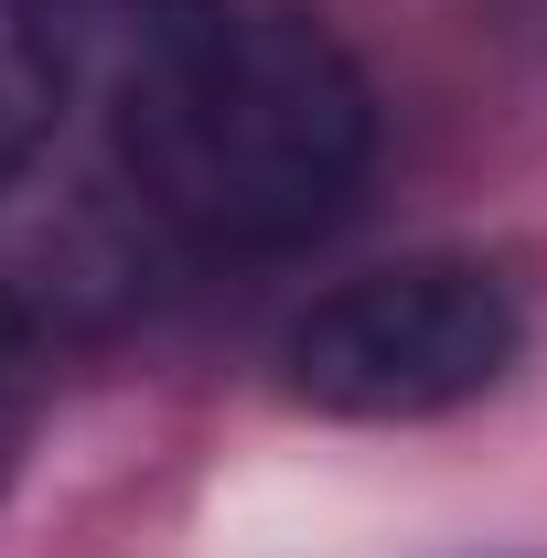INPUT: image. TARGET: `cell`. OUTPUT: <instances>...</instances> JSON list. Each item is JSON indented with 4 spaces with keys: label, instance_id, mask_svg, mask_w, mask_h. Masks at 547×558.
<instances>
[{
    "label": "cell",
    "instance_id": "1",
    "mask_svg": "<svg viewBox=\"0 0 547 558\" xmlns=\"http://www.w3.org/2000/svg\"><path fill=\"white\" fill-rule=\"evenodd\" d=\"M86 119L139 226L215 258L312 247L376 172V86L301 0H161Z\"/></svg>",
    "mask_w": 547,
    "mask_h": 558
},
{
    "label": "cell",
    "instance_id": "2",
    "mask_svg": "<svg viewBox=\"0 0 547 558\" xmlns=\"http://www.w3.org/2000/svg\"><path fill=\"white\" fill-rule=\"evenodd\" d=\"M515 354H526V301L483 258H387L323 290L279 333V387L312 418L398 429V418L473 409L483 387H505Z\"/></svg>",
    "mask_w": 547,
    "mask_h": 558
},
{
    "label": "cell",
    "instance_id": "3",
    "mask_svg": "<svg viewBox=\"0 0 547 558\" xmlns=\"http://www.w3.org/2000/svg\"><path fill=\"white\" fill-rule=\"evenodd\" d=\"M161 0H0V44L22 54V75L54 97V108H86L97 75L139 44Z\"/></svg>",
    "mask_w": 547,
    "mask_h": 558
},
{
    "label": "cell",
    "instance_id": "4",
    "mask_svg": "<svg viewBox=\"0 0 547 558\" xmlns=\"http://www.w3.org/2000/svg\"><path fill=\"white\" fill-rule=\"evenodd\" d=\"M44 130H54V97H44V86L22 75V54L0 44V194L44 161Z\"/></svg>",
    "mask_w": 547,
    "mask_h": 558
},
{
    "label": "cell",
    "instance_id": "5",
    "mask_svg": "<svg viewBox=\"0 0 547 558\" xmlns=\"http://www.w3.org/2000/svg\"><path fill=\"white\" fill-rule=\"evenodd\" d=\"M22 440H33V333L0 312V494L22 473Z\"/></svg>",
    "mask_w": 547,
    "mask_h": 558
}]
</instances>
